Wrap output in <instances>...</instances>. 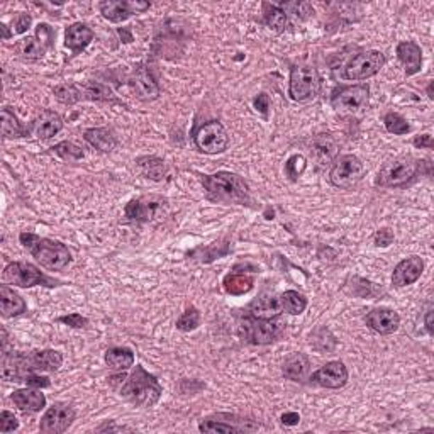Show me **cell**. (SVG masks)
I'll list each match as a JSON object with an SVG mask.
<instances>
[{"label": "cell", "mask_w": 434, "mask_h": 434, "mask_svg": "<svg viewBox=\"0 0 434 434\" xmlns=\"http://www.w3.org/2000/svg\"><path fill=\"white\" fill-rule=\"evenodd\" d=\"M63 355L55 349L31 353H7L2 356V379L6 382H24L31 373L58 372Z\"/></svg>", "instance_id": "6da1fadb"}, {"label": "cell", "mask_w": 434, "mask_h": 434, "mask_svg": "<svg viewBox=\"0 0 434 434\" xmlns=\"http://www.w3.org/2000/svg\"><path fill=\"white\" fill-rule=\"evenodd\" d=\"M205 197L212 202H224V204H248L250 186L239 175L231 171H217L214 175L202 177Z\"/></svg>", "instance_id": "7a4b0ae2"}, {"label": "cell", "mask_w": 434, "mask_h": 434, "mask_svg": "<svg viewBox=\"0 0 434 434\" xmlns=\"http://www.w3.org/2000/svg\"><path fill=\"white\" fill-rule=\"evenodd\" d=\"M19 239H21V245L44 268L51 270V272H58V270H63L64 266L70 265L71 253L63 243L53 241V239L48 238H40V236L33 233H22L19 236Z\"/></svg>", "instance_id": "3957f363"}, {"label": "cell", "mask_w": 434, "mask_h": 434, "mask_svg": "<svg viewBox=\"0 0 434 434\" xmlns=\"http://www.w3.org/2000/svg\"><path fill=\"white\" fill-rule=\"evenodd\" d=\"M162 394L163 388L158 379L144 370L141 365H136L134 370L131 375L125 376L121 387V395L138 407H153L159 401Z\"/></svg>", "instance_id": "277c9868"}, {"label": "cell", "mask_w": 434, "mask_h": 434, "mask_svg": "<svg viewBox=\"0 0 434 434\" xmlns=\"http://www.w3.org/2000/svg\"><path fill=\"white\" fill-rule=\"evenodd\" d=\"M285 324L279 318L273 319H261L253 318V315H245L243 321L239 322L238 333L243 341L250 342V345H270V342L277 341L284 334Z\"/></svg>", "instance_id": "5b68a950"}, {"label": "cell", "mask_w": 434, "mask_h": 434, "mask_svg": "<svg viewBox=\"0 0 434 434\" xmlns=\"http://www.w3.org/2000/svg\"><path fill=\"white\" fill-rule=\"evenodd\" d=\"M419 168H421V165H419L417 159H414L413 156H399V158L387 162L382 166L375 184L379 186H385V189L403 186L414 180Z\"/></svg>", "instance_id": "8992f818"}, {"label": "cell", "mask_w": 434, "mask_h": 434, "mask_svg": "<svg viewBox=\"0 0 434 434\" xmlns=\"http://www.w3.org/2000/svg\"><path fill=\"white\" fill-rule=\"evenodd\" d=\"M321 90L319 71L311 64H295L290 70V85L288 95L295 102H309L318 97Z\"/></svg>", "instance_id": "52a82bcc"}, {"label": "cell", "mask_w": 434, "mask_h": 434, "mask_svg": "<svg viewBox=\"0 0 434 434\" xmlns=\"http://www.w3.org/2000/svg\"><path fill=\"white\" fill-rule=\"evenodd\" d=\"M365 177V165L355 155H342L334 159L331 166L329 180L338 189H351Z\"/></svg>", "instance_id": "ba28073f"}, {"label": "cell", "mask_w": 434, "mask_h": 434, "mask_svg": "<svg viewBox=\"0 0 434 434\" xmlns=\"http://www.w3.org/2000/svg\"><path fill=\"white\" fill-rule=\"evenodd\" d=\"M3 280L22 288L34 287V285L56 287L60 284L58 280H53L44 275L40 268L31 263H24V261H14V263L7 265L3 270Z\"/></svg>", "instance_id": "9c48e42d"}, {"label": "cell", "mask_w": 434, "mask_h": 434, "mask_svg": "<svg viewBox=\"0 0 434 434\" xmlns=\"http://www.w3.org/2000/svg\"><path fill=\"white\" fill-rule=\"evenodd\" d=\"M368 98H370L368 85L338 87V89H334L333 95H331V104L336 110L356 114L363 112L367 109Z\"/></svg>", "instance_id": "30bf717a"}, {"label": "cell", "mask_w": 434, "mask_h": 434, "mask_svg": "<svg viewBox=\"0 0 434 434\" xmlns=\"http://www.w3.org/2000/svg\"><path fill=\"white\" fill-rule=\"evenodd\" d=\"M193 141H196L197 148L207 155L223 153L229 144L226 129L217 121H209V123L202 124L193 134Z\"/></svg>", "instance_id": "8fae6325"}, {"label": "cell", "mask_w": 434, "mask_h": 434, "mask_svg": "<svg viewBox=\"0 0 434 434\" xmlns=\"http://www.w3.org/2000/svg\"><path fill=\"white\" fill-rule=\"evenodd\" d=\"M385 64V56L380 51H365L353 56L345 68L346 80H367L379 73Z\"/></svg>", "instance_id": "7c38bea8"}, {"label": "cell", "mask_w": 434, "mask_h": 434, "mask_svg": "<svg viewBox=\"0 0 434 434\" xmlns=\"http://www.w3.org/2000/svg\"><path fill=\"white\" fill-rule=\"evenodd\" d=\"M75 421L73 407L68 403H53L51 407L44 413L40 422V431L43 434H62L68 431Z\"/></svg>", "instance_id": "4fadbf2b"}, {"label": "cell", "mask_w": 434, "mask_h": 434, "mask_svg": "<svg viewBox=\"0 0 434 434\" xmlns=\"http://www.w3.org/2000/svg\"><path fill=\"white\" fill-rule=\"evenodd\" d=\"M166 204V200L163 197H139V199H132L125 205L124 214L125 219L131 220V223H144V220L153 219L156 212Z\"/></svg>", "instance_id": "5bb4252c"}, {"label": "cell", "mask_w": 434, "mask_h": 434, "mask_svg": "<svg viewBox=\"0 0 434 434\" xmlns=\"http://www.w3.org/2000/svg\"><path fill=\"white\" fill-rule=\"evenodd\" d=\"M311 382L326 388H341L348 382V368L342 361H329L318 372L312 373Z\"/></svg>", "instance_id": "9a60e30c"}, {"label": "cell", "mask_w": 434, "mask_h": 434, "mask_svg": "<svg viewBox=\"0 0 434 434\" xmlns=\"http://www.w3.org/2000/svg\"><path fill=\"white\" fill-rule=\"evenodd\" d=\"M422 272H424V261L419 257H410L402 260L401 263L394 268L392 273V284L395 287H407V285H413L414 281L421 279Z\"/></svg>", "instance_id": "2e32d148"}, {"label": "cell", "mask_w": 434, "mask_h": 434, "mask_svg": "<svg viewBox=\"0 0 434 434\" xmlns=\"http://www.w3.org/2000/svg\"><path fill=\"white\" fill-rule=\"evenodd\" d=\"M367 326L370 329L375 331L379 334H392L399 329L401 324V318L395 311L385 309V307H380V309H373L367 314Z\"/></svg>", "instance_id": "e0dca14e"}, {"label": "cell", "mask_w": 434, "mask_h": 434, "mask_svg": "<svg viewBox=\"0 0 434 434\" xmlns=\"http://www.w3.org/2000/svg\"><path fill=\"white\" fill-rule=\"evenodd\" d=\"M131 85L141 101H155L159 97V85L144 64H139L131 78Z\"/></svg>", "instance_id": "ac0fdd59"}, {"label": "cell", "mask_w": 434, "mask_h": 434, "mask_svg": "<svg viewBox=\"0 0 434 434\" xmlns=\"http://www.w3.org/2000/svg\"><path fill=\"white\" fill-rule=\"evenodd\" d=\"M94 40V31L87 24L82 22H75V24L68 26L67 33H64V46L71 49L73 55H80Z\"/></svg>", "instance_id": "d6986e66"}, {"label": "cell", "mask_w": 434, "mask_h": 434, "mask_svg": "<svg viewBox=\"0 0 434 434\" xmlns=\"http://www.w3.org/2000/svg\"><path fill=\"white\" fill-rule=\"evenodd\" d=\"M12 402L22 413H40L46 406V397L41 394L40 388H19L12 394Z\"/></svg>", "instance_id": "ffe728a7"}, {"label": "cell", "mask_w": 434, "mask_h": 434, "mask_svg": "<svg viewBox=\"0 0 434 434\" xmlns=\"http://www.w3.org/2000/svg\"><path fill=\"white\" fill-rule=\"evenodd\" d=\"M397 56L401 60V63L406 67V75H416L417 71H421L422 67V51L413 41H403L397 46Z\"/></svg>", "instance_id": "44dd1931"}, {"label": "cell", "mask_w": 434, "mask_h": 434, "mask_svg": "<svg viewBox=\"0 0 434 434\" xmlns=\"http://www.w3.org/2000/svg\"><path fill=\"white\" fill-rule=\"evenodd\" d=\"M34 131H36L37 138L48 141L51 139L53 136L58 134L63 129V119L53 110H44L41 112V116L34 121Z\"/></svg>", "instance_id": "7402d4cb"}, {"label": "cell", "mask_w": 434, "mask_h": 434, "mask_svg": "<svg viewBox=\"0 0 434 434\" xmlns=\"http://www.w3.org/2000/svg\"><path fill=\"white\" fill-rule=\"evenodd\" d=\"M312 155L321 166L329 165L338 155V144L331 134H319L312 141Z\"/></svg>", "instance_id": "603a6c76"}, {"label": "cell", "mask_w": 434, "mask_h": 434, "mask_svg": "<svg viewBox=\"0 0 434 434\" xmlns=\"http://www.w3.org/2000/svg\"><path fill=\"white\" fill-rule=\"evenodd\" d=\"M0 307H2L3 318H16V315L24 314L28 309L24 299L7 285L0 287Z\"/></svg>", "instance_id": "cb8c5ba5"}, {"label": "cell", "mask_w": 434, "mask_h": 434, "mask_svg": "<svg viewBox=\"0 0 434 434\" xmlns=\"http://www.w3.org/2000/svg\"><path fill=\"white\" fill-rule=\"evenodd\" d=\"M311 370V361L304 353H294L285 360L284 367H281V373L287 380H304L307 376V373Z\"/></svg>", "instance_id": "d4e9b609"}, {"label": "cell", "mask_w": 434, "mask_h": 434, "mask_svg": "<svg viewBox=\"0 0 434 434\" xmlns=\"http://www.w3.org/2000/svg\"><path fill=\"white\" fill-rule=\"evenodd\" d=\"M34 124L26 125L19 123L17 116L10 107L2 109V134L6 138H26L31 134Z\"/></svg>", "instance_id": "484cf974"}, {"label": "cell", "mask_w": 434, "mask_h": 434, "mask_svg": "<svg viewBox=\"0 0 434 434\" xmlns=\"http://www.w3.org/2000/svg\"><path fill=\"white\" fill-rule=\"evenodd\" d=\"M101 14L110 22H124L134 12L132 2H123V0H105L101 6Z\"/></svg>", "instance_id": "4316f807"}, {"label": "cell", "mask_w": 434, "mask_h": 434, "mask_svg": "<svg viewBox=\"0 0 434 434\" xmlns=\"http://www.w3.org/2000/svg\"><path fill=\"white\" fill-rule=\"evenodd\" d=\"M83 138H85V141L90 144V146H94L95 150L102 151V153H110L117 144V141L116 138H114L112 132L105 128L87 129Z\"/></svg>", "instance_id": "83f0119b"}, {"label": "cell", "mask_w": 434, "mask_h": 434, "mask_svg": "<svg viewBox=\"0 0 434 434\" xmlns=\"http://www.w3.org/2000/svg\"><path fill=\"white\" fill-rule=\"evenodd\" d=\"M281 312H284V309H281L280 299H277V297H263V299H258L257 302L251 304L248 314L253 315V318L273 319L280 318Z\"/></svg>", "instance_id": "f1b7e54d"}, {"label": "cell", "mask_w": 434, "mask_h": 434, "mask_svg": "<svg viewBox=\"0 0 434 434\" xmlns=\"http://www.w3.org/2000/svg\"><path fill=\"white\" fill-rule=\"evenodd\" d=\"M105 363L110 370L124 372L134 365V353L129 348H110L105 353Z\"/></svg>", "instance_id": "f546056e"}, {"label": "cell", "mask_w": 434, "mask_h": 434, "mask_svg": "<svg viewBox=\"0 0 434 434\" xmlns=\"http://www.w3.org/2000/svg\"><path fill=\"white\" fill-rule=\"evenodd\" d=\"M16 53L22 60H26V62H36V60L43 58L44 53H46V48H44V44L36 36H28L22 37L16 44Z\"/></svg>", "instance_id": "4dcf8cb0"}, {"label": "cell", "mask_w": 434, "mask_h": 434, "mask_svg": "<svg viewBox=\"0 0 434 434\" xmlns=\"http://www.w3.org/2000/svg\"><path fill=\"white\" fill-rule=\"evenodd\" d=\"M138 168L141 173H143V177L150 178V180H155V182L163 180L166 173L165 162L156 158V156H143V158H139Z\"/></svg>", "instance_id": "1f68e13d"}, {"label": "cell", "mask_w": 434, "mask_h": 434, "mask_svg": "<svg viewBox=\"0 0 434 434\" xmlns=\"http://www.w3.org/2000/svg\"><path fill=\"white\" fill-rule=\"evenodd\" d=\"M263 22L272 31L284 33L288 26V17L275 3H263Z\"/></svg>", "instance_id": "d6a6232c"}, {"label": "cell", "mask_w": 434, "mask_h": 434, "mask_svg": "<svg viewBox=\"0 0 434 434\" xmlns=\"http://www.w3.org/2000/svg\"><path fill=\"white\" fill-rule=\"evenodd\" d=\"M78 89L80 95H82V101H97V102L116 101L112 90L98 82H87L83 83V85H78Z\"/></svg>", "instance_id": "836d02e7"}, {"label": "cell", "mask_w": 434, "mask_h": 434, "mask_svg": "<svg viewBox=\"0 0 434 434\" xmlns=\"http://www.w3.org/2000/svg\"><path fill=\"white\" fill-rule=\"evenodd\" d=\"M253 288V279L245 273H229L224 279V290L231 295H243Z\"/></svg>", "instance_id": "e575fe53"}, {"label": "cell", "mask_w": 434, "mask_h": 434, "mask_svg": "<svg viewBox=\"0 0 434 434\" xmlns=\"http://www.w3.org/2000/svg\"><path fill=\"white\" fill-rule=\"evenodd\" d=\"M280 304L281 309L292 315H299L306 311L307 307V299L302 294L295 290H287L280 295Z\"/></svg>", "instance_id": "d590c367"}, {"label": "cell", "mask_w": 434, "mask_h": 434, "mask_svg": "<svg viewBox=\"0 0 434 434\" xmlns=\"http://www.w3.org/2000/svg\"><path fill=\"white\" fill-rule=\"evenodd\" d=\"M55 97L58 98L62 104L67 105H73L77 102L82 101V95H80L78 85H73V83H63V85H58L55 89Z\"/></svg>", "instance_id": "8d00e7d4"}, {"label": "cell", "mask_w": 434, "mask_h": 434, "mask_svg": "<svg viewBox=\"0 0 434 434\" xmlns=\"http://www.w3.org/2000/svg\"><path fill=\"white\" fill-rule=\"evenodd\" d=\"M279 7L287 14V17L294 19H306L309 14H314L312 6L307 2H287V3H279Z\"/></svg>", "instance_id": "74e56055"}, {"label": "cell", "mask_w": 434, "mask_h": 434, "mask_svg": "<svg viewBox=\"0 0 434 434\" xmlns=\"http://www.w3.org/2000/svg\"><path fill=\"white\" fill-rule=\"evenodd\" d=\"M383 123H385V128L388 132L392 134H407L410 131V125L403 119L402 116L395 112H388L385 117H383Z\"/></svg>", "instance_id": "f35d334b"}, {"label": "cell", "mask_w": 434, "mask_h": 434, "mask_svg": "<svg viewBox=\"0 0 434 434\" xmlns=\"http://www.w3.org/2000/svg\"><path fill=\"white\" fill-rule=\"evenodd\" d=\"M199 429L202 433H211V434H229V433H241L239 431L236 426H233L229 422H224V421H212V419H205V421H202L199 424Z\"/></svg>", "instance_id": "ab89813d"}, {"label": "cell", "mask_w": 434, "mask_h": 434, "mask_svg": "<svg viewBox=\"0 0 434 434\" xmlns=\"http://www.w3.org/2000/svg\"><path fill=\"white\" fill-rule=\"evenodd\" d=\"M306 166H307L306 158H304L302 155H292L290 158L287 159V163H285V175H287L292 182H295L299 180L300 175L304 173Z\"/></svg>", "instance_id": "60d3db41"}, {"label": "cell", "mask_w": 434, "mask_h": 434, "mask_svg": "<svg viewBox=\"0 0 434 434\" xmlns=\"http://www.w3.org/2000/svg\"><path fill=\"white\" fill-rule=\"evenodd\" d=\"M53 151H55L60 158L68 159V162H77V159L83 158V151L80 150L77 144L70 143V141H63V143L56 144V146L53 148Z\"/></svg>", "instance_id": "b9f144b4"}, {"label": "cell", "mask_w": 434, "mask_h": 434, "mask_svg": "<svg viewBox=\"0 0 434 434\" xmlns=\"http://www.w3.org/2000/svg\"><path fill=\"white\" fill-rule=\"evenodd\" d=\"M200 324V312L196 307H189L184 314L178 318L177 327L180 331H193Z\"/></svg>", "instance_id": "7bdbcfd3"}, {"label": "cell", "mask_w": 434, "mask_h": 434, "mask_svg": "<svg viewBox=\"0 0 434 434\" xmlns=\"http://www.w3.org/2000/svg\"><path fill=\"white\" fill-rule=\"evenodd\" d=\"M36 37L44 44V48L51 49L55 46V31L49 24H37Z\"/></svg>", "instance_id": "ee69618b"}, {"label": "cell", "mask_w": 434, "mask_h": 434, "mask_svg": "<svg viewBox=\"0 0 434 434\" xmlns=\"http://www.w3.org/2000/svg\"><path fill=\"white\" fill-rule=\"evenodd\" d=\"M33 17L29 14L19 12L16 17L12 19V34H24L31 28Z\"/></svg>", "instance_id": "f6af8a7d"}, {"label": "cell", "mask_w": 434, "mask_h": 434, "mask_svg": "<svg viewBox=\"0 0 434 434\" xmlns=\"http://www.w3.org/2000/svg\"><path fill=\"white\" fill-rule=\"evenodd\" d=\"M19 429V421L9 410H3L0 414V433H12Z\"/></svg>", "instance_id": "bcb514c9"}, {"label": "cell", "mask_w": 434, "mask_h": 434, "mask_svg": "<svg viewBox=\"0 0 434 434\" xmlns=\"http://www.w3.org/2000/svg\"><path fill=\"white\" fill-rule=\"evenodd\" d=\"M394 243V233H392L388 227H383V229H379L373 236V245L376 248H388V246Z\"/></svg>", "instance_id": "7dc6e473"}, {"label": "cell", "mask_w": 434, "mask_h": 434, "mask_svg": "<svg viewBox=\"0 0 434 434\" xmlns=\"http://www.w3.org/2000/svg\"><path fill=\"white\" fill-rule=\"evenodd\" d=\"M60 322H63V324L70 326V327H77V329H82V327H85L87 324H89V321H87L83 315H80L75 312V314H68V315H63V318L58 319Z\"/></svg>", "instance_id": "c3c4849f"}, {"label": "cell", "mask_w": 434, "mask_h": 434, "mask_svg": "<svg viewBox=\"0 0 434 434\" xmlns=\"http://www.w3.org/2000/svg\"><path fill=\"white\" fill-rule=\"evenodd\" d=\"M24 382L28 383V387H33V388H48L49 385H51V382H49L48 376L36 375V373H31V375H29L28 379L24 380Z\"/></svg>", "instance_id": "681fc988"}, {"label": "cell", "mask_w": 434, "mask_h": 434, "mask_svg": "<svg viewBox=\"0 0 434 434\" xmlns=\"http://www.w3.org/2000/svg\"><path fill=\"white\" fill-rule=\"evenodd\" d=\"M196 253H202V257H199L202 261H212L216 258L224 257L226 251H216V245L211 246V248H197Z\"/></svg>", "instance_id": "f907efd6"}, {"label": "cell", "mask_w": 434, "mask_h": 434, "mask_svg": "<svg viewBox=\"0 0 434 434\" xmlns=\"http://www.w3.org/2000/svg\"><path fill=\"white\" fill-rule=\"evenodd\" d=\"M254 109L260 110L261 114H268V109H270V97L266 94H260L257 98H254Z\"/></svg>", "instance_id": "816d5d0a"}, {"label": "cell", "mask_w": 434, "mask_h": 434, "mask_svg": "<svg viewBox=\"0 0 434 434\" xmlns=\"http://www.w3.org/2000/svg\"><path fill=\"white\" fill-rule=\"evenodd\" d=\"M414 146H416V148H426V150H433V146H434L433 136L431 134L417 136V138L414 139Z\"/></svg>", "instance_id": "f5cc1de1"}, {"label": "cell", "mask_w": 434, "mask_h": 434, "mask_svg": "<svg viewBox=\"0 0 434 434\" xmlns=\"http://www.w3.org/2000/svg\"><path fill=\"white\" fill-rule=\"evenodd\" d=\"M280 421H281V424H285V426H295V424H299L300 416L297 413H285L284 416L280 417Z\"/></svg>", "instance_id": "db71d44e"}, {"label": "cell", "mask_w": 434, "mask_h": 434, "mask_svg": "<svg viewBox=\"0 0 434 434\" xmlns=\"http://www.w3.org/2000/svg\"><path fill=\"white\" fill-rule=\"evenodd\" d=\"M431 319H433V311L429 309L428 312H426V319H424V321H426V327H428L429 334H433V321H431Z\"/></svg>", "instance_id": "11a10c76"}, {"label": "cell", "mask_w": 434, "mask_h": 434, "mask_svg": "<svg viewBox=\"0 0 434 434\" xmlns=\"http://www.w3.org/2000/svg\"><path fill=\"white\" fill-rule=\"evenodd\" d=\"M0 29H2V33H3V40H9V37L12 36V33H9V29H7V26L3 24V22L0 24Z\"/></svg>", "instance_id": "9f6ffc18"}, {"label": "cell", "mask_w": 434, "mask_h": 434, "mask_svg": "<svg viewBox=\"0 0 434 434\" xmlns=\"http://www.w3.org/2000/svg\"><path fill=\"white\" fill-rule=\"evenodd\" d=\"M428 94H429V97H431V98H433V83H431V85H429V87H428Z\"/></svg>", "instance_id": "6f0895ef"}]
</instances>
